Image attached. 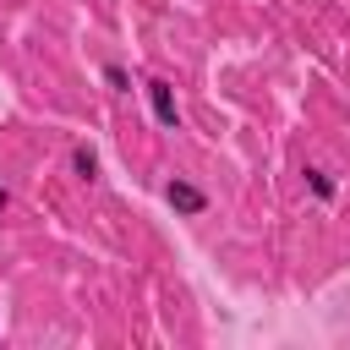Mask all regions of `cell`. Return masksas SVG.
Instances as JSON below:
<instances>
[{"label": "cell", "instance_id": "6", "mask_svg": "<svg viewBox=\"0 0 350 350\" xmlns=\"http://www.w3.org/2000/svg\"><path fill=\"white\" fill-rule=\"evenodd\" d=\"M0 208H11V191H5V186H0Z\"/></svg>", "mask_w": 350, "mask_h": 350}, {"label": "cell", "instance_id": "2", "mask_svg": "<svg viewBox=\"0 0 350 350\" xmlns=\"http://www.w3.org/2000/svg\"><path fill=\"white\" fill-rule=\"evenodd\" d=\"M148 109H153V120L164 126V131H180V104H175V88L170 82H148Z\"/></svg>", "mask_w": 350, "mask_h": 350}, {"label": "cell", "instance_id": "4", "mask_svg": "<svg viewBox=\"0 0 350 350\" xmlns=\"http://www.w3.org/2000/svg\"><path fill=\"white\" fill-rule=\"evenodd\" d=\"M306 191H312L317 202H334V191H339V186H334V175H328V170H317V164H306Z\"/></svg>", "mask_w": 350, "mask_h": 350}, {"label": "cell", "instance_id": "3", "mask_svg": "<svg viewBox=\"0 0 350 350\" xmlns=\"http://www.w3.org/2000/svg\"><path fill=\"white\" fill-rule=\"evenodd\" d=\"M71 175H77V180H98V153H93L88 142L71 148Z\"/></svg>", "mask_w": 350, "mask_h": 350}, {"label": "cell", "instance_id": "5", "mask_svg": "<svg viewBox=\"0 0 350 350\" xmlns=\"http://www.w3.org/2000/svg\"><path fill=\"white\" fill-rule=\"evenodd\" d=\"M104 88H109V93H131V77H126V66H115V60H109V66H104Z\"/></svg>", "mask_w": 350, "mask_h": 350}, {"label": "cell", "instance_id": "1", "mask_svg": "<svg viewBox=\"0 0 350 350\" xmlns=\"http://www.w3.org/2000/svg\"><path fill=\"white\" fill-rule=\"evenodd\" d=\"M164 202H170L180 219H202V213H208V191H202L197 180H186V175H170V180H164Z\"/></svg>", "mask_w": 350, "mask_h": 350}]
</instances>
